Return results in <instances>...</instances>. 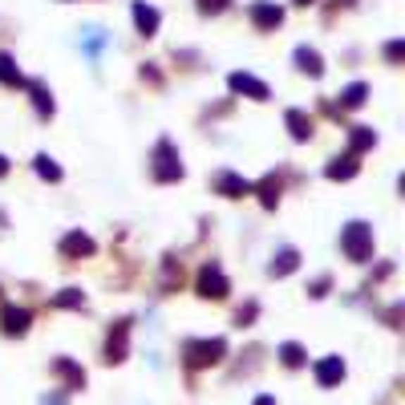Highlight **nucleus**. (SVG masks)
<instances>
[{
    "mask_svg": "<svg viewBox=\"0 0 405 405\" xmlns=\"http://www.w3.org/2000/svg\"><path fill=\"white\" fill-rule=\"evenodd\" d=\"M344 251H349V256L353 259H365L369 256V227L365 223H349V231H344Z\"/></svg>",
    "mask_w": 405,
    "mask_h": 405,
    "instance_id": "f257e3e1",
    "label": "nucleus"
},
{
    "mask_svg": "<svg viewBox=\"0 0 405 405\" xmlns=\"http://www.w3.org/2000/svg\"><path fill=\"white\" fill-rule=\"evenodd\" d=\"M340 377H344V361H340V356L316 365V381H320V385H332V381H340Z\"/></svg>",
    "mask_w": 405,
    "mask_h": 405,
    "instance_id": "f03ea898",
    "label": "nucleus"
},
{
    "mask_svg": "<svg viewBox=\"0 0 405 405\" xmlns=\"http://www.w3.org/2000/svg\"><path fill=\"white\" fill-rule=\"evenodd\" d=\"M231 89H243V94H256V97H268V85L256 77H247V73H235L231 77Z\"/></svg>",
    "mask_w": 405,
    "mask_h": 405,
    "instance_id": "7ed1b4c3",
    "label": "nucleus"
},
{
    "mask_svg": "<svg viewBox=\"0 0 405 405\" xmlns=\"http://www.w3.org/2000/svg\"><path fill=\"white\" fill-rule=\"evenodd\" d=\"M134 20H138V29H142V32L158 29V13H154V8H146V4H134Z\"/></svg>",
    "mask_w": 405,
    "mask_h": 405,
    "instance_id": "20e7f679",
    "label": "nucleus"
},
{
    "mask_svg": "<svg viewBox=\"0 0 405 405\" xmlns=\"http://www.w3.org/2000/svg\"><path fill=\"white\" fill-rule=\"evenodd\" d=\"M101 45H110V32H106V29H85V53L97 57V49H101Z\"/></svg>",
    "mask_w": 405,
    "mask_h": 405,
    "instance_id": "39448f33",
    "label": "nucleus"
},
{
    "mask_svg": "<svg viewBox=\"0 0 405 405\" xmlns=\"http://www.w3.org/2000/svg\"><path fill=\"white\" fill-rule=\"evenodd\" d=\"M251 16H256V25H280V8H275V4H256V8H251Z\"/></svg>",
    "mask_w": 405,
    "mask_h": 405,
    "instance_id": "423d86ee",
    "label": "nucleus"
},
{
    "mask_svg": "<svg viewBox=\"0 0 405 405\" xmlns=\"http://www.w3.org/2000/svg\"><path fill=\"white\" fill-rule=\"evenodd\" d=\"M223 292H227L223 275L211 272V268H207V272H203V296H223Z\"/></svg>",
    "mask_w": 405,
    "mask_h": 405,
    "instance_id": "0eeeda50",
    "label": "nucleus"
},
{
    "mask_svg": "<svg viewBox=\"0 0 405 405\" xmlns=\"http://www.w3.org/2000/svg\"><path fill=\"white\" fill-rule=\"evenodd\" d=\"M25 324H29V312H16V308L4 312V328L8 332H25Z\"/></svg>",
    "mask_w": 405,
    "mask_h": 405,
    "instance_id": "6e6552de",
    "label": "nucleus"
},
{
    "mask_svg": "<svg viewBox=\"0 0 405 405\" xmlns=\"http://www.w3.org/2000/svg\"><path fill=\"white\" fill-rule=\"evenodd\" d=\"M296 61H300V69H308V73H320V57H316L312 49H296Z\"/></svg>",
    "mask_w": 405,
    "mask_h": 405,
    "instance_id": "1a4fd4ad",
    "label": "nucleus"
},
{
    "mask_svg": "<svg viewBox=\"0 0 405 405\" xmlns=\"http://www.w3.org/2000/svg\"><path fill=\"white\" fill-rule=\"evenodd\" d=\"M219 187H223L227 194H247V182L235 178V175H219Z\"/></svg>",
    "mask_w": 405,
    "mask_h": 405,
    "instance_id": "9d476101",
    "label": "nucleus"
},
{
    "mask_svg": "<svg viewBox=\"0 0 405 405\" xmlns=\"http://www.w3.org/2000/svg\"><path fill=\"white\" fill-rule=\"evenodd\" d=\"M280 356H284V365H300V361H304V349H300V344H284Z\"/></svg>",
    "mask_w": 405,
    "mask_h": 405,
    "instance_id": "9b49d317",
    "label": "nucleus"
},
{
    "mask_svg": "<svg viewBox=\"0 0 405 405\" xmlns=\"http://www.w3.org/2000/svg\"><path fill=\"white\" fill-rule=\"evenodd\" d=\"M288 268H296V251H292V247H284V251H280V263H272V272H288Z\"/></svg>",
    "mask_w": 405,
    "mask_h": 405,
    "instance_id": "f8f14e48",
    "label": "nucleus"
},
{
    "mask_svg": "<svg viewBox=\"0 0 405 405\" xmlns=\"http://www.w3.org/2000/svg\"><path fill=\"white\" fill-rule=\"evenodd\" d=\"M288 122H292V134H296V138H308V122H304V113L292 110V113H288Z\"/></svg>",
    "mask_w": 405,
    "mask_h": 405,
    "instance_id": "ddd939ff",
    "label": "nucleus"
},
{
    "mask_svg": "<svg viewBox=\"0 0 405 405\" xmlns=\"http://www.w3.org/2000/svg\"><path fill=\"white\" fill-rule=\"evenodd\" d=\"M0 81H8V85H13V81H20V73L13 69V61H8L4 53H0Z\"/></svg>",
    "mask_w": 405,
    "mask_h": 405,
    "instance_id": "4468645a",
    "label": "nucleus"
},
{
    "mask_svg": "<svg viewBox=\"0 0 405 405\" xmlns=\"http://www.w3.org/2000/svg\"><path fill=\"white\" fill-rule=\"evenodd\" d=\"M365 101V85H349L344 89V106H361Z\"/></svg>",
    "mask_w": 405,
    "mask_h": 405,
    "instance_id": "2eb2a0df",
    "label": "nucleus"
},
{
    "mask_svg": "<svg viewBox=\"0 0 405 405\" xmlns=\"http://www.w3.org/2000/svg\"><path fill=\"white\" fill-rule=\"evenodd\" d=\"M89 247H94V243L85 239V235H69V239H65V251H89Z\"/></svg>",
    "mask_w": 405,
    "mask_h": 405,
    "instance_id": "dca6fc26",
    "label": "nucleus"
},
{
    "mask_svg": "<svg viewBox=\"0 0 405 405\" xmlns=\"http://www.w3.org/2000/svg\"><path fill=\"white\" fill-rule=\"evenodd\" d=\"M37 170H41V175H49V178H61V170H57V166H49V158H45V154L37 158Z\"/></svg>",
    "mask_w": 405,
    "mask_h": 405,
    "instance_id": "f3484780",
    "label": "nucleus"
},
{
    "mask_svg": "<svg viewBox=\"0 0 405 405\" xmlns=\"http://www.w3.org/2000/svg\"><path fill=\"white\" fill-rule=\"evenodd\" d=\"M256 405H275V401H272V397H259V401H256Z\"/></svg>",
    "mask_w": 405,
    "mask_h": 405,
    "instance_id": "a211bd4d",
    "label": "nucleus"
},
{
    "mask_svg": "<svg viewBox=\"0 0 405 405\" xmlns=\"http://www.w3.org/2000/svg\"><path fill=\"white\" fill-rule=\"evenodd\" d=\"M0 175H4V158H0Z\"/></svg>",
    "mask_w": 405,
    "mask_h": 405,
    "instance_id": "6ab92c4d",
    "label": "nucleus"
},
{
    "mask_svg": "<svg viewBox=\"0 0 405 405\" xmlns=\"http://www.w3.org/2000/svg\"><path fill=\"white\" fill-rule=\"evenodd\" d=\"M300 4H308V0H300Z\"/></svg>",
    "mask_w": 405,
    "mask_h": 405,
    "instance_id": "aec40b11",
    "label": "nucleus"
}]
</instances>
